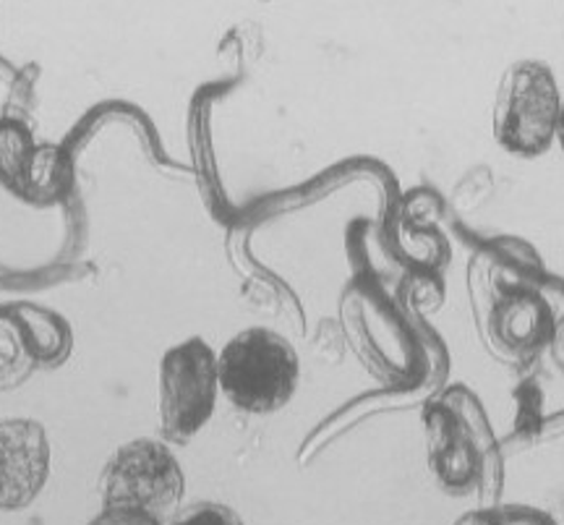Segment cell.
Instances as JSON below:
<instances>
[{"instance_id": "obj_1", "label": "cell", "mask_w": 564, "mask_h": 525, "mask_svg": "<svg viewBox=\"0 0 564 525\" xmlns=\"http://www.w3.org/2000/svg\"><path fill=\"white\" fill-rule=\"evenodd\" d=\"M429 471L444 494L481 505L499 502L505 489V447L494 435L481 400L465 385L434 395L421 414Z\"/></svg>"}, {"instance_id": "obj_2", "label": "cell", "mask_w": 564, "mask_h": 525, "mask_svg": "<svg viewBox=\"0 0 564 525\" xmlns=\"http://www.w3.org/2000/svg\"><path fill=\"white\" fill-rule=\"evenodd\" d=\"M220 393L249 416L278 414L293 400L301 358L291 340L267 328H246L217 353Z\"/></svg>"}, {"instance_id": "obj_3", "label": "cell", "mask_w": 564, "mask_h": 525, "mask_svg": "<svg viewBox=\"0 0 564 525\" xmlns=\"http://www.w3.org/2000/svg\"><path fill=\"white\" fill-rule=\"evenodd\" d=\"M186 476L175 452L160 439H131L112 452L100 479L102 515L167 525L181 510Z\"/></svg>"}, {"instance_id": "obj_4", "label": "cell", "mask_w": 564, "mask_h": 525, "mask_svg": "<svg viewBox=\"0 0 564 525\" xmlns=\"http://www.w3.org/2000/svg\"><path fill=\"white\" fill-rule=\"evenodd\" d=\"M560 110L562 95L552 66L535 58L514 61L494 95V139L512 158H541L556 141Z\"/></svg>"}, {"instance_id": "obj_5", "label": "cell", "mask_w": 564, "mask_h": 525, "mask_svg": "<svg viewBox=\"0 0 564 525\" xmlns=\"http://www.w3.org/2000/svg\"><path fill=\"white\" fill-rule=\"evenodd\" d=\"M220 395L217 353L199 335L167 347L160 358L158 406L162 437L188 444L215 416Z\"/></svg>"}, {"instance_id": "obj_6", "label": "cell", "mask_w": 564, "mask_h": 525, "mask_svg": "<svg viewBox=\"0 0 564 525\" xmlns=\"http://www.w3.org/2000/svg\"><path fill=\"white\" fill-rule=\"evenodd\" d=\"M546 280V275L514 280L494 298L486 319V338L494 356L505 364L531 366L552 345L560 317L544 290Z\"/></svg>"}, {"instance_id": "obj_7", "label": "cell", "mask_w": 564, "mask_h": 525, "mask_svg": "<svg viewBox=\"0 0 564 525\" xmlns=\"http://www.w3.org/2000/svg\"><path fill=\"white\" fill-rule=\"evenodd\" d=\"M51 479V439L34 418L0 421V510L30 507Z\"/></svg>"}, {"instance_id": "obj_8", "label": "cell", "mask_w": 564, "mask_h": 525, "mask_svg": "<svg viewBox=\"0 0 564 525\" xmlns=\"http://www.w3.org/2000/svg\"><path fill=\"white\" fill-rule=\"evenodd\" d=\"M453 525H560L546 510L518 505V502H494L457 517Z\"/></svg>"}, {"instance_id": "obj_9", "label": "cell", "mask_w": 564, "mask_h": 525, "mask_svg": "<svg viewBox=\"0 0 564 525\" xmlns=\"http://www.w3.org/2000/svg\"><path fill=\"white\" fill-rule=\"evenodd\" d=\"M24 372V338H21L19 319L0 314V385L17 382Z\"/></svg>"}, {"instance_id": "obj_10", "label": "cell", "mask_w": 564, "mask_h": 525, "mask_svg": "<svg viewBox=\"0 0 564 525\" xmlns=\"http://www.w3.org/2000/svg\"><path fill=\"white\" fill-rule=\"evenodd\" d=\"M167 525H246L236 510L223 502H192L181 507Z\"/></svg>"}, {"instance_id": "obj_11", "label": "cell", "mask_w": 564, "mask_h": 525, "mask_svg": "<svg viewBox=\"0 0 564 525\" xmlns=\"http://www.w3.org/2000/svg\"><path fill=\"white\" fill-rule=\"evenodd\" d=\"M549 353H552L556 368L564 374V314H560V319H556L554 338H552V345H549Z\"/></svg>"}, {"instance_id": "obj_12", "label": "cell", "mask_w": 564, "mask_h": 525, "mask_svg": "<svg viewBox=\"0 0 564 525\" xmlns=\"http://www.w3.org/2000/svg\"><path fill=\"white\" fill-rule=\"evenodd\" d=\"M556 144L564 152V97H562V110H560V124H556Z\"/></svg>"}, {"instance_id": "obj_13", "label": "cell", "mask_w": 564, "mask_h": 525, "mask_svg": "<svg viewBox=\"0 0 564 525\" xmlns=\"http://www.w3.org/2000/svg\"><path fill=\"white\" fill-rule=\"evenodd\" d=\"M262 3H270V0H262Z\"/></svg>"}]
</instances>
